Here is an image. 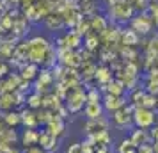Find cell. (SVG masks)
Here are the masks:
<instances>
[{"label": "cell", "mask_w": 158, "mask_h": 153, "mask_svg": "<svg viewBox=\"0 0 158 153\" xmlns=\"http://www.w3.org/2000/svg\"><path fill=\"white\" fill-rule=\"evenodd\" d=\"M133 110H135V105H131V103L128 102L123 109H119L117 112H114V114H110L112 128L121 130V132L131 130V128H133Z\"/></svg>", "instance_id": "obj_1"}, {"label": "cell", "mask_w": 158, "mask_h": 153, "mask_svg": "<svg viewBox=\"0 0 158 153\" xmlns=\"http://www.w3.org/2000/svg\"><path fill=\"white\" fill-rule=\"evenodd\" d=\"M66 107L69 110V114L77 116L80 112H84L87 105V93L84 87H75V89H69L68 91V96H66Z\"/></svg>", "instance_id": "obj_2"}, {"label": "cell", "mask_w": 158, "mask_h": 153, "mask_svg": "<svg viewBox=\"0 0 158 153\" xmlns=\"http://www.w3.org/2000/svg\"><path fill=\"white\" fill-rule=\"evenodd\" d=\"M156 112L158 110L135 107V110H133V126L142 128V130H151L156 125Z\"/></svg>", "instance_id": "obj_3"}, {"label": "cell", "mask_w": 158, "mask_h": 153, "mask_svg": "<svg viewBox=\"0 0 158 153\" xmlns=\"http://www.w3.org/2000/svg\"><path fill=\"white\" fill-rule=\"evenodd\" d=\"M112 128V121H110V116H103L98 117V119H85V123H82V132L85 137H91L98 132H105Z\"/></svg>", "instance_id": "obj_4"}, {"label": "cell", "mask_w": 158, "mask_h": 153, "mask_svg": "<svg viewBox=\"0 0 158 153\" xmlns=\"http://www.w3.org/2000/svg\"><path fill=\"white\" fill-rule=\"evenodd\" d=\"M110 15H114L112 20L124 23V22H128V20H131V16H133V7H131L130 2H119V4H114V6H112Z\"/></svg>", "instance_id": "obj_5"}, {"label": "cell", "mask_w": 158, "mask_h": 153, "mask_svg": "<svg viewBox=\"0 0 158 153\" xmlns=\"http://www.w3.org/2000/svg\"><path fill=\"white\" fill-rule=\"evenodd\" d=\"M103 107H105V112L107 114H114L119 109H123L126 103H128V98L126 96H114V95H105L103 96Z\"/></svg>", "instance_id": "obj_6"}, {"label": "cell", "mask_w": 158, "mask_h": 153, "mask_svg": "<svg viewBox=\"0 0 158 153\" xmlns=\"http://www.w3.org/2000/svg\"><path fill=\"white\" fill-rule=\"evenodd\" d=\"M131 29L135 30L140 37L148 36L151 30H153V20H151L149 16H146V15L135 16V18H131Z\"/></svg>", "instance_id": "obj_7"}, {"label": "cell", "mask_w": 158, "mask_h": 153, "mask_svg": "<svg viewBox=\"0 0 158 153\" xmlns=\"http://www.w3.org/2000/svg\"><path fill=\"white\" fill-rule=\"evenodd\" d=\"M39 148H43L46 153H55L59 150V137L52 135L50 132L46 130H39Z\"/></svg>", "instance_id": "obj_8"}, {"label": "cell", "mask_w": 158, "mask_h": 153, "mask_svg": "<svg viewBox=\"0 0 158 153\" xmlns=\"http://www.w3.org/2000/svg\"><path fill=\"white\" fill-rule=\"evenodd\" d=\"M128 137L131 139V142H133L137 148L142 146V144H153L151 135H149V130H142V128H137V126H133V128L130 130Z\"/></svg>", "instance_id": "obj_9"}, {"label": "cell", "mask_w": 158, "mask_h": 153, "mask_svg": "<svg viewBox=\"0 0 158 153\" xmlns=\"http://www.w3.org/2000/svg\"><path fill=\"white\" fill-rule=\"evenodd\" d=\"M110 80H114V70L110 68L108 64H98L96 68V77H94V82L98 84V86H105L108 84Z\"/></svg>", "instance_id": "obj_10"}, {"label": "cell", "mask_w": 158, "mask_h": 153, "mask_svg": "<svg viewBox=\"0 0 158 153\" xmlns=\"http://www.w3.org/2000/svg\"><path fill=\"white\" fill-rule=\"evenodd\" d=\"M44 130L50 132L52 135H55V137H62V135H66V119H62V117L55 116L53 119H52L50 123L44 126Z\"/></svg>", "instance_id": "obj_11"}, {"label": "cell", "mask_w": 158, "mask_h": 153, "mask_svg": "<svg viewBox=\"0 0 158 153\" xmlns=\"http://www.w3.org/2000/svg\"><path fill=\"white\" fill-rule=\"evenodd\" d=\"M84 116H85V119H98V117L107 116V112H105V107H103L101 102L87 103L85 109H84Z\"/></svg>", "instance_id": "obj_12"}, {"label": "cell", "mask_w": 158, "mask_h": 153, "mask_svg": "<svg viewBox=\"0 0 158 153\" xmlns=\"http://www.w3.org/2000/svg\"><path fill=\"white\" fill-rule=\"evenodd\" d=\"M20 142L23 144V148L37 146V142H39V130H36V128H25L23 134L20 135Z\"/></svg>", "instance_id": "obj_13"}, {"label": "cell", "mask_w": 158, "mask_h": 153, "mask_svg": "<svg viewBox=\"0 0 158 153\" xmlns=\"http://www.w3.org/2000/svg\"><path fill=\"white\" fill-rule=\"evenodd\" d=\"M22 116V125L25 128H36L39 126V121H37V110H30V109H25L20 112Z\"/></svg>", "instance_id": "obj_14"}, {"label": "cell", "mask_w": 158, "mask_h": 153, "mask_svg": "<svg viewBox=\"0 0 158 153\" xmlns=\"http://www.w3.org/2000/svg\"><path fill=\"white\" fill-rule=\"evenodd\" d=\"M114 153H137V146L131 142V139L126 135V137L119 139L114 146H112Z\"/></svg>", "instance_id": "obj_15"}, {"label": "cell", "mask_w": 158, "mask_h": 153, "mask_svg": "<svg viewBox=\"0 0 158 153\" xmlns=\"http://www.w3.org/2000/svg\"><path fill=\"white\" fill-rule=\"evenodd\" d=\"M44 25H46V29L48 30H60L64 27V16L60 15V13H52L44 18Z\"/></svg>", "instance_id": "obj_16"}, {"label": "cell", "mask_w": 158, "mask_h": 153, "mask_svg": "<svg viewBox=\"0 0 158 153\" xmlns=\"http://www.w3.org/2000/svg\"><path fill=\"white\" fill-rule=\"evenodd\" d=\"M107 29H108V20L105 16H96V15L91 16V30H93L94 34L101 36Z\"/></svg>", "instance_id": "obj_17"}, {"label": "cell", "mask_w": 158, "mask_h": 153, "mask_svg": "<svg viewBox=\"0 0 158 153\" xmlns=\"http://www.w3.org/2000/svg\"><path fill=\"white\" fill-rule=\"evenodd\" d=\"M140 43V36L133 29H126L121 32V45L123 46H137Z\"/></svg>", "instance_id": "obj_18"}, {"label": "cell", "mask_w": 158, "mask_h": 153, "mask_svg": "<svg viewBox=\"0 0 158 153\" xmlns=\"http://www.w3.org/2000/svg\"><path fill=\"white\" fill-rule=\"evenodd\" d=\"M20 71H22V75H20V77H22L23 80H29V82L36 80L37 77H39V73H41V71H39V66L34 64V62L25 64L22 70H20Z\"/></svg>", "instance_id": "obj_19"}, {"label": "cell", "mask_w": 158, "mask_h": 153, "mask_svg": "<svg viewBox=\"0 0 158 153\" xmlns=\"http://www.w3.org/2000/svg\"><path fill=\"white\" fill-rule=\"evenodd\" d=\"M89 139L93 141L94 144H100V146H112V142H114V135H112V132L110 130L98 132V134L91 135Z\"/></svg>", "instance_id": "obj_20"}, {"label": "cell", "mask_w": 158, "mask_h": 153, "mask_svg": "<svg viewBox=\"0 0 158 153\" xmlns=\"http://www.w3.org/2000/svg\"><path fill=\"white\" fill-rule=\"evenodd\" d=\"M2 121H4V125L7 128H16V126L22 125V116L16 110H9V112H4L2 114Z\"/></svg>", "instance_id": "obj_21"}, {"label": "cell", "mask_w": 158, "mask_h": 153, "mask_svg": "<svg viewBox=\"0 0 158 153\" xmlns=\"http://www.w3.org/2000/svg\"><path fill=\"white\" fill-rule=\"evenodd\" d=\"M16 107V95L15 93H0V110L9 112Z\"/></svg>", "instance_id": "obj_22"}, {"label": "cell", "mask_w": 158, "mask_h": 153, "mask_svg": "<svg viewBox=\"0 0 158 153\" xmlns=\"http://www.w3.org/2000/svg\"><path fill=\"white\" fill-rule=\"evenodd\" d=\"M146 89H144V86H140V87L133 89V91H130L128 95H126V98H128V102L131 103V105H135V107H140V102H142V98L146 96Z\"/></svg>", "instance_id": "obj_23"}, {"label": "cell", "mask_w": 158, "mask_h": 153, "mask_svg": "<svg viewBox=\"0 0 158 153\" xmlns=\"http://www.w3.org/2000/svg\"><path fill=\"white\" fill-rule=\"evenodd\" d=\"M27 107L30 110L43 109V95H39V93H29L27 95Z\"/></svg>", "instance_id": "obj_24"}, {"label": "cell", "mask_w": 158, "mask_h": 153, "mask_svg": "<svg viewBox=\"0 0 158 153\" xmlns=\"http://www.w3.org/2000/svg\"><path fill=\"white\" fill-rule=\"evenodd\" d=\"M140 107H144V109H149V110H156V96L146 93V96H144L142 102H140Z\"/></svg>", "instance_id": "obj_25"}, {"label": "cell", "mask_w": 158, "mask_h": 153, "mask_svg": "<svg viewBox=\"0 0 158 153\" xmlns=\"http://www.w3.org/2000/svg\"><path fill=\"white\" fill-rule=\"evenodd\" d=\"M64 153H82V142H69V144H66Z\"/></svg>", "instance_id": "obj_26"}, {"label": "cell", "mask_w": 158, "mask_h": 153, "mask_svg": "<svg viewBox=\"0 0 158 153\" xmlns=\"http://www.w3.org/2000/svg\"><path fill=\"white\" fill-rule=\"evenodd\" d=\"M137 153H155L153 150V144H142L137 148Z\"/></svg>", "instance_id": "obj_27"}, {"label": "cell", "mask_w": 158, "mask_h": 153, "mask_svg": "<svg viewBox=\"0 0 158 153\" xmlns=\"http://www.w3.org/2000/svg\"><path fill=\"white\" fill-rule=\"evenodd\" d=\"M22 153H46L43 148H39V146H29V148H25Z\"/></svg>", "instance_id": "obj_28"}, {"label": "cell", "mask_w": 158, "mask_h": 153, "mask_svg": "<svg viewBox=\"0 0 158 153\" xmlns=\"http://www.w3.org/2000/svg\"><path fill=\"white\" fill-rule=\"evenodd\" d=\"M7 71H9V66H7V62L0 61V79H2L4 75H7Z\"/></svg>", "instance_id": "obj_29"}, {"label": "cell", "mask_w": 158, "mask_h": 153, "mask_svg": "<svg viewBox=\"0 0 158 153\" xmlns=\"http://www.w3.org/2000/svg\"><path fill=\"white\" fill-rule=\"evenodd\" d=\"M153 150H155V153H158V142H153Z\"/></svg>", "instance_id": "obj_30"}, {"label": "cell", "mask_w": 158, "mask_h": 153, "mask_svg": "<svg viewBox=\"0 0 158 153\" xmlns=\"http://www.w3.org/2000/svg\"><path fill=\"white\" fill-rule=\"evenodd\" d=\"M156 110H158V96H156Z\"/></svg>", "instance_id": "obj_31"}]
</instances>
